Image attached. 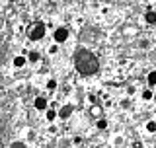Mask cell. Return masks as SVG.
<instances>
[{
  "label": "cell",
  "mask_w": 156,
  "mask_h": 148,
  "mask_svg": "<svg viewBox=\"0 0 156 148\" xmlns=\"http://www.w3.org/2000/svg\"><path fill=\"white\" fill-rule=\"evenodd\" d=\"M74 66L82 76H92V74H96L98 68H100V61H98V57L92 51H88V49H78L76 55H74Z\"/></svg>",
  "instance_id": "1"
},
{
  "label": "cell",
  "mask_w": 156,
  "mask_h": 148,
  "mask_svg": "<svg viewBox=\"0 0 156 148\" xmlns=\"http://www.w3.org/2000/svg\"><path fill=\"white\" fill-rule=\"evenodd\" d=\"M43 35H45V26L43 23H35L31 29V33H29V37L33 39V41H39V39H43Z\"/></svg>",
  "instance_id": "2"
},
{
  "label": "cell",
  "mask_w": 156,
  "mask_h": 148,
  "mask_svg": "<svg viewBox=\"0 0 156 148\" xmlns=\"http://www.w3.org/2000/svg\"><path fill=\"white\" fill-rule=\"evenodd\" d=\"M53 37H55L57 43H65L66 39H68V31H66L65 27H58V29H55V35H53Z\"/></svg>",
  "instance_id": "3"
},
{
  "label": "cell",
  "mask_w": 156,
  "mask_h": 148,
  "mask_svg": "<svg viewBox=\"0 0 156 148\" xmlns=\"http://www.w3.org/2000/svg\"><path fill=\"white\" fill-rule=\"evenodd\" d=\"M33 105H35V109L43 111V109H47V100H45V97H35V101H33Z\"/></svg>",
  "instance_id": "4"
},
{
  "label": "cell",
  "mask_w": 156,
  "mask_h": 148,
  "mask_svg": "<svg viewBox=\"0 0 156 148\" xmlns=\"http://www.w3.org/2000/svg\"><path fill=\"white\" fill-rule=\"evenodd\" d=\"M70 113H72V105L68 103V105H65L61 111H58V117H61V119H66V117H70Z\"/></svg>",
  "instance_id": "5"
},
{
  "label": "cell",
  "mask_w": 156,
  "mask_h": 148,
  "mask_svg": "<svg viewBox=\"0 0 156 148\" xmlns=\"http://www.w3.org/2000/svg\"><path fill=\"white\" fill-rule=\"evenodd\" d=\"M144 19H146L148 23H156V12H152V10H150V12H146Z\"/></svg>",
  "instance_id": "6"
},
{
  "label": "cell",
  "mask_w": 156,
  "mask_h": 148,
  "mask_svg": "<svg viewBox=\"0 0 156 148\" xmlns=\"http://www.w3.org/2000/svg\"><path fill=\"white\" fill-rule=\"evenodd\" d=\"M23 65H26V57H16V58H14V66H23Z\"/></svg>",
  "instance_id": "7"
},
{
  "label": "cell",
  "mask_w": 156,
  "mask_h": 148,
  "mask_svg": "<svg viewBox=\"0 0 156 148\" xmlns=\"http://www.w3.org/2000/svg\"><path fill=\"white\" fill-rule=\"evenodd\" d=\"M146 131H148V132H156V123L148 121V123H146Z\"/></svg>",
  "instance_id": "8"
},
{
  "label": "cell",
  "mask_w": 156,
  "mask_h": 148,
  "mask_svg": "<svg viewBox=\"0 0 156 148\" xmlns=\"http://www.w3.org/2000/svg\"><path fill=\"white\" fill-rule=\"evenodd\" d=\"M148 84H150V86H156V70L148 74Z\"/></svg>",
  "instance_id": "9"
},
{
  "label": "cell",
  "mask_w": 156,
  "mask_h": 148,
  "mask_svg": "<svg viewBox=\"0 0 156 148\" xmlns=\"http://www.w3.org/2000/svg\"><path fill=\"white\" fill-rule=\"evenodd\" d=\"M27 58H29L31 62H37V61H39V53H35V51H33V53H29Z\"/></svg>",
  "instance_id": "10"
},
{
  "label": "cell",
  "mask_w": 156,
  "mask_h": 148,
  "mask_svg": "<svg viewBox=\"0 0 156 148\" xmlns=\"http://www.w3.org/2000/svg\"><path fill=\"white\" fill-rule=\"evenodd\" d=\"M47 119H49V121H55V119H57V113L53 111V109H49V111H47Z\"/></svg>",
  "instance_id": "11"
},
{
  "label": "cell",
  "mask_w": 156,
  "mask_h": 148,
  "mask_svg": "<svg viewBox=\"0 0 156 148\" xmlns=\"http://www.w3.org/2000/svg\"><path fill=\"white\" fill-rule=\"evenodd\" d=\"M55 88H57V82L55 80H49L47 82V90H55Z\"/></svg>",
  "instance_id": "12"
},
{
  "label": "cell",
  "mask_w": 156,
  "mask_h": 148,
  "mask_svg": "<svg viewBox=\"0 0 156 148\" xmlns=\"http://www.w3.org/2000/svg\"><path fill=\"white\" fill-rule=\"evenodd\" d=\"M143 97H144V100H152V92H150V90H144L143 92Z\"/></svg>",
  "instance_id": "13"
},
{
  "label": "cell",
  "mask_w": 156,
  "mask_h": 148,
  "mask_svg": "<svg viewBox=\"0 0 156 148\" xmlns=\"http://www.w3.org/2000/svg\"><path fill=\"white\" fill-rule=\"evenodd\" d=\"M105 127H107V121L105 119H100V121H98V129H105Z\"/></svg>",
  "instance_id": "14"
},
{
  "label": "cell",
  "mask_w": 156,
  "mask_h": 148,
  "mask_svg": "<svg viewBox=\"0 0 156 148\" xmlns=\"http://www.w3.org/2000/svg\"><path fill=\"white\" fill-rule=\"evenodd\" d=\"M10 148H26V144H23V142H12Z\"/></svg>",
  "instance_id": "15"
},
{
  "label": "cell",
  "mask_w": 156,
  "mask_h": 148,
  "mask_svg": "<svg viewBox=\"0 0 156 148\" xmlns=\"http://www.w3.org/2000/svg\"><path fill=\"white\" fill-rule=\"evenodd\" d=\"M49 53H57V45H51V47H49Z\"/></svg>",
  "instance_id": "16"
}]
</instances>
